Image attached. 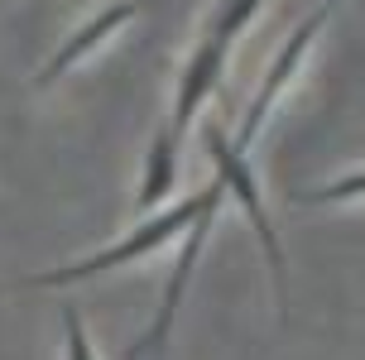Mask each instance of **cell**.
<instances>
[{"instance_id": "obj_1", "label": "cell", "mask_w": 365, "mask_h": 360, "mask_svg": "<svg viewBox=\"0 0 365 360\" xmlns=\"http://www.w3.org/2000/svg\"><path fill=\"white\" fill-rule=\"evenodd\" d=\"M202 144H207V154H212V163H217L221 192L236 202L240 212H245V221H250L259 250H264V264H269V274H274L279 312L289 317V259H284V240H279V231H274V221H269V207H264V192H259L255 168H250V159H245V149H240V144L231 140L217 120H207V125H202Z\"/></svg>"}, {"instance_id": "obj_2", "label": "cell", "mask_w": 365, "mask_h": 360, "mask_svg": "<svg viewBox=\"0 0 365 360\" xmlns=\"http://www.w3.org/2000/svg\"><path fill=\"white\" fill-rule=\"evenodd\" d=\"M197 207H202V192L173 202V207H159V212L145 216L135 231L120 235L115 245L87 254V259H73V264H63V269H43V274H29V279H15V284H0V293H5V288H10V293H15V288H68V284H82V279H96V274H106V269H125L135 259L154 254L159 245H168L173 235H182V226L197 216Z\"/></svg>"}, {"instance_id": "obj_3", "label": "cell", "mask_w": 365, "mask_h": 360, "mask_svg": "<svg viewBox=\"0 0 365 360\" xmlns=\"http://www.w3.org/2000/svg\"><path fill=\"white\" fill-rule=\"evenodd\" d=\"M221 202H226L221 182H207V187H202V207H197V216H192V221L182 226L178 259H173L168 288H164V298H159V312H154V322H149V331H145V336H140V341L130 346V360H145V356H159V351H164L168 331H173V322H178V312H182V298H187L192 269H197L202 250H207V240H212V226H217Z\"/></svg>"}, {"instance_id": "obj_4", "label": "cell", "mask_w": 365, "mask_h": 360, "mask_svg": "<svg viewBox=\"0 0 365 360\" xmlns=\"http://www.w3.org/2000/svg\"><path fill=\"white\" fill-rule=\"evenodd\" d=\"M336 5H341V0H317V10H312V15H303V19H298V29L284 38V48L274 53L269 72H264V82H259V91H255V101L245 106V120H240V130H236V144H240V149H250V144H255V135L264 130V120H269L274 101L289 91V82L298 77V68H303L308 48L317 43V34L327 29V19L336 15Z\"/></svg>"}, {"instance_id": "obj_5", "label": "cell", "mask_w": 365, "mask_h": 360, "mask_svg": "<svg viewBox=\"0 0 365 360\" xmlns=\"http://www.w3.org/2000/svg\"><path fill=\"white\" fill-rule=\"evenodd\" d=\"M226 58H231V48L217 43V38H197V48L187 53V63H182V72H178V91H173V120L164 125L173 140H182V135L192 130L197 110L207 106V96L217 91L221 72H226Z\"/></svg>"}, {"instance_id": "obj_6", "label": "cell", "mask_w": 365, "mask_h": 360, "mask_svg": "<svg viewBox=\"0 0 365 360\" xmlns=\"http://www.w3.org/2000/svg\"><path fill=\"white\" fill-rule=\"evenodd\" d=\"M140 15V0H115V5H106V10H96V15L82 24V29H73V34L58 43V53L38 68V77H34V87H53L58 77H68V72L82 63L87 53H96L101 43H106L110 34H120L130 19Z\"/></svg>"}, {"instance_id": "obj_7", "label": "cell", "mask_w": 365, "mask_h": 360, "mask_svg": "<svg viewBox=\"0 0 365 360\" xmlns=\"http://www.w3.org/2000/svg\"><path fill=\"white\" fill-rule=\"evenodd\" d=\"M173 182H178V140L168 130H154L145 154V168H140V192H135V212L154 216L173 197Z\"/></svg>"}, {"instance_id": "obj_8", "label": "cell", "mask_w": 365, "mask_h": 360, "mask_svg": "<svg viewBox=\"0 0 365 360\" xmlns=\"http://www.w3.org/2000/svg\"><path fill=\"white\" fill-rule=\"evenodd\" d=\"M259 5L264 0H221L217 10L207 15V29H202V38H217V43H236L245 29H250V19L259 15Z\"/></svg>"}, {"instance_id": "obj_9", "label": "cell", "mask_w": 365, "mask_h": 360, "mask_svg": "<svg viewBox=\"0 0 365 360\" xmlns=\"http://www.w3.org/2000/svg\"><path fill=\"white\" fill-rule=\"evenodd\" d=\"M351 202H365V168H351L341 178L322 182L298 197V207H351Z\"/></svg>"}, {"instance_id": "obj_10", "label": "cell", "mask_w": 365, "mask_h": 360, "mask_svg": "<svg viewBox=\"0 0 365 360\" xmlns=\"http://www.w3.org/2000/svg\"><path fill=\"white\" fill-rule=\"evenodd\" d=\"M63 360H96L91 331H87L77 307H63Z\"/></svg>"}]
</instances>
